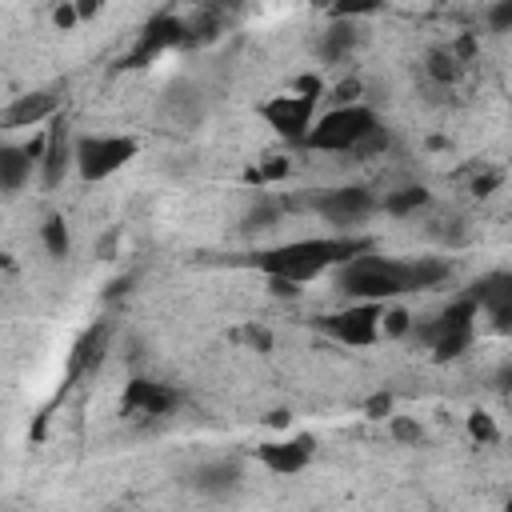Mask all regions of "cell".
I'll use <instances>...</instances> for the list:
<instances>
[{"label": "cell", "mask_w": 512, "mask_h": 512, "mask_svg": "<svg viewBox=\"0 0 512 512\" xmlns=\"http://www.w3.org/2000/svg\"><path fill=\"white\" fill-rule=\"evenodd\" d=\"M104 344H108V324L88 328V332L76 340V348H72V376H80V372H88L92 364H100Z\"/></svg>", "instance_id": "obj_18"}, {"label": "cell", "mask_w": 512, "mask_h": 512, "mask_svg": "<svg viewBox=\"0 0 512 512\" xmlns=\"http://www.w3.org/2000/svg\"><path fill=\"white\" fill-rule=\"evenodd\" d=\"M320 92H324L320 76H300V80H292L288 92L264 100V104H260V116H264L280 136L304 140L308 128H312V120H316V100H320Z\"/></svg>", "instance_id": "obj_4"}, {"label": "cell", "mask_w": 512, "mask_h": 512, "mask_svg": "<svg viewBox=\"0 0 512 512\" xmlns=\"http://www.w3.org/2000/svg\"><path fill=\"white\" fill-rule=\"evenodd\" d=\"M40 240H44V248H48V256H68V248H72V236H68V228H64V220L60 216H48L44 220V228H40Z\"/></svg>", "instance_id": "obj_22"}, {"label": "cell", "mask_w": 512, "mask_h": 512, "mask_svg": "<svg viewBox=\"0 0 512 512\" xmlns=\"http://www.w3.org/2000/svg\"><path fill=\"white\" fill-rule=\"evenodd\" d=\"M372 244L364 236H308V240H292L280 248H268L256 256V268L268 280H288V284H304L328 268L348 264L352 256L368 252Z\"/></svg>", "instance_id": "obj_1"}, {"label": "cell", "mask_w": 512, "mask_h": 512, "mask_svg": "<svg viewBox=\"0 0 512 512\" xmlns=\"http://www.w3.org/2000/svg\"><path fill=\"white\" fill-rule=\"evenodd\" d=\"M380 140V116L368 104H336L320 120H312L308 136L300 144L316 152H364Z\"/></svg>", "instance_id": "obj_2"}, {"label": "cell", "mask_w": 512, "mask_h": 512, "mask_svg": "<svg viewBox=\"0 0 512 512\" xmlns=\"http://www.w3.org/2000/svg\"><path fill=\"white\" fill-rule=\"evenodd\" d=\"M56 24H64V28H68V24H76V8H72V4L56 8Z\"/></svg>", "instance_id": "obj_32"}, {"label": "cell", "mask_w": 512, "mask_h": 512, "mask_svg": "<svg viewBox=\"0 0 512 512\" xmlns=\"http://www.w3.org/2000/svg\"><path fill=\"white\" fill-rule=\"evenodd\" d=\"M176 40H184V20H176L172 12L152 16V20H148V28L140 32V48H136V56H132V60H148V56L164 52V48H168V44H176Z\"/></svg>", "instance_id": "obj_14"}, {"label": "cell", "mask_w": 512, "mask_h": 512, "mask_svg": "<svg viewBox=\"0 0 512 512\" xmlns=\"http://www.w3.org/2000/svg\"><path fill=\"white\" fill-rule=\"evenodd\" d=\"M164 104H168V112H172L184 128L200 124V116H204V96H200V88H192V84H176Z\"/></svg>", "instance_id": "obj_17"}, {"label": "cell", "mask_w": 512, "mask_h": 512, "mask_svg": "<svg viewBox=\"0 0 512 512\" xmlns=\"http://www.w3.org/2000/svg\"><path fill=\"white\" fill-rule=\"evenodd\" d=\"M56 108H60V96L56 92H28V96H16L8 108H4V124L12 128H36L44 120H56Z\"/></svg>", "instance_id": "obj_11"}, {"label": "cell", "mask_w": 512, "mask_h": 512, "mask_svg": "<svg viewBox=\"0 0 512 512\" xmlns=\"http://www.w3.org/2000/svg\"><path fill=\"white\" fill-rule=\"evenodd\" d=\"M284 176H288V160L284 156H268V164H260V168L248 172L252 184H272V180H284Z\"/></svg>", "instance_id": "obj_24"}, {"label": "cell", "mask_w": 512, "mask_h": 512, "mask_svg": "<svg viewBox=\"0 0 512 512\" xmlns=\"http://www.w3.org/2000/svg\"><path fill=\"white\" fill-rule=\"evenodd\" d=\"M468 432H472L480 444H496V440H500V432H496V424H492L488 412H472V416H468Z\"/></svg>", "instance_id": "obj_25"}, {"label": "cell", "mask_w": 512, "mask_h": 512, "mask_svg": "<svg viewBox=\"0 0 512 512\" xmlns=\"http://www.w3.org/2000/svg\"><path fill=\"white\" fill-rule=\"evenodd\" d=\"M192 488L204 492V496H228L240 488V460H204L196 472H192Z\"/></svg>", "instance_id": "obj_12"}, {"label": "cell", "mask_w": 512, "mask_h": 512, "mask_svg": "<svg viewBox=\"0 0 512 512\" xmlns=\"http://www.w3.org/2000/svg\"><path fill=\"white\" fill-rule=\"evenodd\" d=\"M372 208H376V196H372L368 188H360V184L328 188V192L316 196V212H320L328 224H336V228H352V224L368 220Z\"/></svg>", "instance_id": "obj_6"}, {"label": "cell", "mask_w": 512, "mask_h": 512, "mask_svg": "<svg viewBox=\"0 0 512 512\" xmlns=\"http://www.w3.org/2000/svg\"><path fill=\"white\" fill-rule=\"evenodd\" d=\"M448 264L444 260H432V256H424V260H408V280H412V288H436L440 280H448Z\"/></svg>", "instance_id": "obj_19"}, {"label": "cell", "mask_w": 512, "mask_h": 512, "mask_svg": "<svg viewBox=\"0 0 512 512\" xmlns=\"http://www.w3.org/2000/svg\"><path fill=\"white\" fill-rule=\"evenodd\" d=\"M176 400H180L176 388H168L160 380H144V376L128 380V388H124V408L140 412V416H168L176 408Z\"/></svg>", "instance_id": "obj_10"}, {"label": "cell", "mask_w": 512, "mask_h": 512, "mask_svg": "<svg viewBox=\"0 0 512 512\" xmlns=\"http://www.w3.org/2000/svg\"><path fill=\"white\" fill-rule=\"evenodd\" d=\"M424 204H428V188H420V184H408V188L384 196V212H392V216H408V212H416Z\"/></svg>", "instance_id": "obj_20"}, {"label": "cell", "mask_w": 512, "mask_h": 512, "mask_svg": "<svg viewBox=\"0 0 512 512\" xmlns=\"http://www.w3.org/2000/svg\"><path fill=\"white\" fill-rule=\"evenodd\" d=\"M132 156H136V140L132 136H80L76 148H72V160H76L84 180H108Z\"/></svg>", "instance_id": "obj_5"}, {"label": "cell", "mask_w": 512, "mask_h": 512, "mask_svg": "<svg viewBox=\"0 0 512 512\" xmlns=\"http://www.w3.org/2000/svg\"><path fill=\"white\" fill-rule=\"evenodd\" d=\"M240 340H244L248 348H256V352H272V332H268V328H260V324L240 328Z\"/></svg>", "instance_id": "obj_27"}, {"label": "cell", "mask_w": 512, "mask_h": 512, "mask_svg": "<svg viewBox=\"0 0 512 512\" xmlns=\"http://www.w3.org/2000/svg\"><path fill=\"white\" fill-rule=\"evenodd\" d=\"M380 312L384 304H352V308H340L324 320V332L336 336L340 344H352V348H364L380 336Z\"/></svg>", "instance_id": "obj_7"}, {"label": "cell", "mask_w": 512, "mask_h": 512, "mask_svg": "<svg viewBox=\"0 0 512 512\" xmlns=\"http://www.w3.org/2000/svg\"><path fill=\"white\" fill-rule=\"evenodd\" d=\"M268 284H272L276 296H296L300 292V284H288V280H268Z\"/></svg>", "instance_id": "obj_31"}, {"label": "cell", "mask_w": 512, "mask_h": 512, "mask_svg": "<svg viewBox=\"0 0 512 512\" xmlns=\"http://www.w3.org/2000/svg\"><path fill=\"white\" fill-rule=\"evenodd\" d=\"M68 160H72V148H68V124H64V116H56L52 128H48V136H44V156H40V164H44V184H48V188H56V184L64 180Z\"/></svg>", "instance_id": "obj_13"}, {"label": "cell", "mask_w": 512, "mask_h": 512, "mask_svg": "<svg viewBox=\"0 0 512 512\" xmlns=\"http://www.w3.org/2000/svg\"><path fill=\"white\" fill-rule=\"evenodd\" d=\"M388 408H392V400H388V396H376V400L368 404V412H372V416H380V412H388Z\"/></svg>", "instance_id": "obj_33"}, {"label": "cell", "mask_w": 512, "mask_h": 512, "mask_svg": "<svg viewBox=\"0 0 512 512\" xmlns=\"http://www.w3.org/2000/svg\"><path fill=\"white\" fill-rule=\"evenodd\" d=\"M340 292H348L356 304H384L400 292H412L408 260H388L360 252L348 264H340Z\"/></svg>", "instance_id": "obj_3"}, {"label": "cell", "mask_w": 512, "mask_h": 512, "mask_svg": "<svg viewBox=\"0 0 512 512\" xmlns=\"http://www.w3.org/2000/svg\"><path fill=\"white\" fill-rule=\"evenodd\" d=\"M496 184H500V172H484V176H476V180H472V188H476L480 196H488Z\"/></svg>", "instance_id": "obj_30"}, {"label": "cell", "mask_w": 512, "mask_h": 512, "mask_svg": "<svg viewBox=\"0 0 512 512\" xmlns=\"http://www.w3.org/2000/svg\"><path fill=\"white\" fill-rule=\"evenodd\" d=\"M260 464L276 476H296L312 464V436H284V440H268L256 448Z\"/></svg>", "instance_id": "obj_8"}, {"label": "cell", "mask_w": 512, "mask_h": 512, "mask_svg": "<svg viewBox=\"0 0 512 512\" xmlns=\"http://www.w3.org/2000/svg\"><path fill=\"white\" fill-rule=\"evenodd\" d=\"M352 48H356V24H348V20H336V24H328V28L320 32V40H316V56H320L324 64H336V60H344Z\"/></svg>", "instance_id": "obj_16"}, {"label": "cell", "mask_w": 512, "mask_h": 512, "mask_svg": "<svg viewBox=\"0 0 512 512\" xmlns=\"http://www.w3.org/2000/svg\"><path fill=\"white\" fill-rule=\"evenodd\" d=\"M380 328H384V336H404V332H408V312H404V308L380 312Z\"/></svg>", "instance_id": "obj_26"}, {"label": "cell", "mask_w": 512, "mask_h": 512, "mask_svg": "<svg viewBox=\"0 0 512 512\" xmlns=\"http://www.w3.org/2000/svg\"><path fill=\"white\" fill-rule=\"evenodd\" d=\"M428 76L436 84H452L460 76V60L452 56V48H432L428 52Z\"/></svg>", "instance_id": "obj_21"}, {"label": "cell", "mask_w": 512, "mask_h": 512, "mask_svg": "<svg viewBox=\"0 0 512 512\" xmlns=\"http://www.w3.org/2000/svg\"><path fill=\"white\" fill-rule=\"evenodd\" d=\"M32 176V156L28 148H16V144H0V192L12 196L28 184Z\"/></svg>", "instance_id": "obj_15"}, {"label": "cell", "mask_w": 512, "mask_h": 512, "mask_svg": "<svg viewBox=\"0 0 512 512\" xmlns=\"http://www.w3.org/2000/svg\"><path fill=\"white\" fill-rule=\"evenodd\" d=\"M392 436L404 440V444H420V440H424L420 424H416V420H404V416H392Z\"/></svg>", "instance_id": "obj_28"}, {"label": "cell", "mask_w": 512, "mask_h": 512, "mask_svg": "<svg viewBox=\"0 0 512 512\" xmlns=\"http://www.w3.org/2000/svg\"><path fill=\"white\" fill-rule=\"evenodd\" d=\"M468 296L476 300V308H484V312L492 316V324H496L500 332H508V320H512V276H508V272L484 276L480 284H472Z\"/></svg>", "instance_id": "obj_9"}, {"label": "cell", "mask_w": 512, "mask_h": 512, "mask_svg": "<svg viewBox=\"0 0 512 512\" xmlns=\"http://www.w3.org/2000/svg\"><path fill=\"white\" fill-rule=\"evenodd\" d=\"M488 24H492V32H508V28H512V0L492 4V8H488Z\"/></svg>", "instance_id": "obj_29"}, {"label": "cell", "mask_w": 512, "mask_h": 512, "mask_svg": "<svg viewBox=\"0 0 512 512\" xmlns=\"http://www.w3.org/2000/svg\"><path fill=\"white\" fill-rule=\"evenodd\" d=\"M280 216V204L276 200H260L248 216H244V232H260V228H272V220Z\"/></svg>", "instance_id": "obj_23"}]
</instances>
